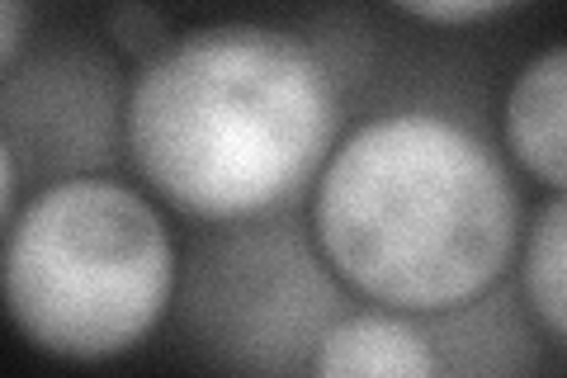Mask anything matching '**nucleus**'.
Returning a JSON list of instances; mask_svg holds the SVG:
<instances>
[{"label":"nucleus","mask_w":567,"mask_h":378,"mask_svg":"<svg viewBox=\"0 0 567 378\" xmlns=\"http://www.w3.org/2000/svg\"><path fill=\"white\" fill-rule=\"evenodd\" d=\"M346 129V81L303 29L218 20L128 71L123 161L162 208L227 227L308 200Z\"/></svg>","instance_id":"f257e3e1"},{"label":"nucleus","mask_w":567,"mask_h":378,"mask_svg":"<svg viewBox=\"0 0 567 378\" xmlns=\"http://www.w3.org/2000/svg\"><path fill=\"white\" fill-rule=\"evenodd\" d=\"M303 223L350 298L440 317L511 279L525 194L506 152L464 114L388 104L341 129Z\"/></svg>","instance_id":"f03ea898"},{"label":"nucleus","mask_w":567,"mask_h":378,"mask_svg":"<svg viewBox=\"0 0 567 378\" xmlns=\"http://www.w3.org/2000/svg\"><path fill=\"white\" fill-rule=\"evenodd\" d=\"M181 246L166 208L114 171L33 185L0 237V313L29 350L110 365L166 327Z\"/></svg>","instance_id":"7ed1b4c3"},{"label":"nucleus","mask_w":567,"mask_h":378,"mask_svg":"<svg viewBox=\"0 0 567 378\" xmlns=\"http://www.w3.org/2000/svg\"><path fill=\"white\" fill-rule=\"evenodd\" d=\"M350 303L289 213L208 227L181 256L171 317L204 359L237 374H308L327 321Z\"/></svg>","instance_id":"20e7f679"},{"label":"nucleus","mask_w":567,"mask_h":378,"mask_svg":"<svg viewBox=\"0 0 567 378\" xmlns=\"http://www.w3.org/2000/svg\"><path fill=\"white\" fill-rule=\"evenodd\" d=\"M128 71L91 39H43L0 71V133L24 185L114 171L123 161Z\"/></svg>","instance_id":"39448f33"},{"label":"nucleus","mask_w":567,"mask_h":378,"mask_svg":"<svg viewBox=\"0 0 567 378\" xmlns=\"http://www.w3.org/2000/svg\"><path fill=\"white\" fill-rule=\"evenodd\" d=\"M308 374L317 378H435L445 374L431 336V321L416 313H398L383 303L336 313L308 355Z\"/></svg>","instance_id":"423d86ee"},{"label":"nucleus","mask_w":567,"mask_h":378,"mask_svg":"<svg viewBox=\"0 0 567 378\" xmlns=\"http://www.w3.org/2000/svg\"><path fill=\"white\" fill-rule=\"evenodd\" d=\"M567 48L548 43L535 52L506 85L502 100V142L516 175H529L544 190L567 185Z\"/></svg>","instance_id":"0eeeda50"},{"label":"nucleus","mask_w":567,"mask_h":378,"mask_svg":"<svg viewBox=\"0 0 567 378\" xmlns=\"http://www.w3.org/2000/svg\"><path fill=\"white\" fill-rule=\"evenodd\" d=\"M520 298L535 331L554 350L567 340V200L563 190H544V204L525 213L516 265Z\"/></svg>","instance_id":"6e6552de"},{"label":"nucleus","mask_w":567,"mask_h":378,"mask_svg":"<svg viewBox=\"0 0 567 378\" xmlns=\"http://www.w3.org/2000/svg\"><path fill=\"white\" fill-rule=\"evenodd\" d=\"M171 39H175L171 20L156 6H147V0H118V6H110V14H104V43L128 67L147 62L152 52H162Z\"/></svg>","instance_id":"1a4fd4ad"},{"label":"nucleus","mask_w":567,"mask_h":378,"mask_svg":"<svg viewBox=\"0 0 567 378\" xmlns=\"http://www.w3.org/2000/svg\"><path fill=\"white\" fill-rule=\"evenodd\" d=\"M388 6L431 29H468V24L502 20V14L520 10L525 0H388Z\"/></svg>","instance_id":"9d476101"},{"label":"nucleus","mask_w":567,"mask_h":378,"mask_svg":"<svg viewBox=\"0 0 567 378\" xmlns=\"http://www.w3.org/2000/svg\"><path fill=\"white\" fill-rule=\"evenodd\" d=\"M33 39L29 0H0V71H6Z\"/></svg>","instance_id":"9b49d317"},{"label":"nucleus","mask_w":567,"mask_h":378,"mask_svg":"<svg viewBox=\"0 0 567 378\" xmlns=\"http://www.w3.org/2000/svg\"><path fill=\"white\" fill-rule=\"evenodd\" d=\"M20 200H24V175H20V161H14L6 133H0V237H6Z\"/></svg>","instance_id":"f8f14e48"}]
</instances>
